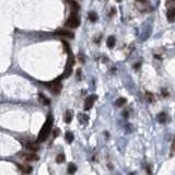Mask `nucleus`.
Here are the masks:
<instances>
[{"label": "nucleus", "instance_id": "21", "mask_svg": "<svg viewBox=\"0 0 175 175\" xmlns=\"http://www.w3.org/2000/svg\"><path fill=\"white\" fill-rule=\"evenodd\" d=\"M65 154H58L57 156V159H56V162L57 163H61V162H63L65 161Z\"/></svg>", "mask_w": 175, "mask_h": 175}, {"label": "nucleus", "instance_id": "6", "mask_svg": "<svg viewBox=\"0 0 175 175\" xmlns=\"http://www.w3.org/2000/svg\"><path fill=\"white\" fill-rule=\"evenodd\" d=\"M56 35H60V36H63V37L67 38H73V33L70 31H66V30H58V31L55 32Z\"/></svg>", "mask_w": 175, "mask_h": 175}, {"label": "nucleus", "instance_id": "17", "mask_svg": "<svg viewBox=\"0 0 175 175\" xmlns=\"http://www.w3.org/2000/svg\"><path fill=\"white\" fill-rule=\"evenodd\" d=\"M166 118H168V115L165 113H160L159 116H158V119L160 123H165L166 122Z\"/></svg>", "mask_w": 175, "mask_h": 175}, {"label": "nucleus", "instance_id": "11", "mask_svg": "<svg viewBox=\"0 0 175 175\" xmlns=\"http://www.w3.org/2000/svg\"><path fill=\"white\" fill-rule=\"evenodd\" d=\"M66 1L69 3V6L72 8L73 11H78L79 10V6H78V3L75 1H73V0H66Z\"/></svg>", "mask_w": 175, "mask_h": 175}, {"label": "nucleus", "instance_id": "8", "mask_svg": "<svg viewBox=\"0 0 175 175\" xmlns=\"http://www.w3.org/2000/svg\"><path fill=\"white\" fill-rule=\"evenodd\" d=\"M168 19L170 22H173L175 19V9L174 8H169V11H168Z\"/></svg>", "mask_w": 175, "mask_h": 175}, {"label": "nucleus", "instance_id": "7", "mask_svg": "<svg viewBox=\"0 0 175 175\" xmlns=\"http://www.w3.org/2000/svg\"><path fill=\"white\" fill-rule=\"evenodd\" d=\"M20 156H22L26 161H36L38 160V156L36 154H29V153H19Z\"/></svg>", "mask_w": 175, "mask_h": 175}, {"label": "nucleus", "instance_id": "15", "mask_svg": "<svg viewBox=\"0 0 175 175\" xmlns=\"http://www.w3.org/2000/svg\"><path fill=\"white\" fill-rule=\"evenodd\" d=\"M65 138H66V140H67L68 144H71L73 141V134L70 132V131H67L66 135H65Z\"/></svg>", "mask_w": 175, "mask_h": 175}, {"label": "nucleus", "instance_id": "5", "mask_svg": "<svg viewBox=\"0 0 175 175\" xmlns=\"http://www.w3.org/2000/svg\"><path fill=\"white\" fill-rule=\"evenodd\" d=\"M95 101H96V95H90V96H88V99L84 102V111L91 110Z\"/></svg>", "mask_w": 175, "mask_h": 175}, {"label": "nucleus", "instance_id": "24", "mask_svg": "<svg viewBox=\"0 0 175 175\" xmlns=\"http://www.w3.org/2000/svg\"><path fill=\"white\" fill-rule=\"evenodd\" d=\"M116 1H117V2H120V1H122V0H116Z\"/></svg>", "mask_w": 175, "mask_h": 175}, {"label": "nucleus", "instance_id": "3", "mask_svg": "<svg viewBox=\"0 0 175 175\" xmlns=\"http://www.w3.org/2000/svg\"><path fill=\"white\" fill-rule=\"evenodd\" d=\"M47 87H48V89H49L53 93L58 94L61 91V89H63V84H61V81H60V78H58L56 80L47 83Z\"/></svg>", "mask_w": 175, "mask_h": 175}, {"label": "nucleus", "instance_id": "2", "mask_svg": "<svg viewBox=\"0 0 175 175\" xmlns=\"http://www.w3.org/2000/svg\"><path fill=\"white\" fill-rule=\"evenodd\" d=\"M79 24H80V19L77 14V11H72L66 22V26H68L70 29H75L79 26Z\"/></svg>", "mask_w": 175, "mask_h": 175}, {"label": "nucleus", "instance_id": "13", "mask_svg": "<svg viewBox=\"0 0 175 175\" xmlns=\"http://www.w3.org/2000/svg\"><path fill=\"white\" fill-rule=\"evenodd\" d=\"M71 120H72V112L71 111H67L66 114H65V122L67 124H69Z\"/></svg>", "mask_w": 175, "mask_h": 175}, {"label": "nucleus", "instance_id": "20", "mask_svg": "<svg viewBox=\"0 0 175 175\" xmlns=\"http://www.w3.org/2000/svg\"><path fill=\"white\" fill-rule=\"evenodd\" d=\"M89 19H90V21H92V22H95L98 20V15L94 12H91L89 14Z\"/></svg>", "mask_w": 175, "mask_h": 175}, {"label": "nucleus", "instance_id": "16", "mask_svg": "<svg viewBox=\"0 0 175 175\" xmlns=\"http://www.w3.org/2000/svg\"><path fill=\"white\" fill-rule=\"evenodd\" d=\"M38 98H39V101L43 103V104H45V105H49V103H50V101L45 96V95H43V94L41 93L39 95H38Z\"/></svg>", "mask_w": 175, "mask_h": 175}, {"label": "nucleus", "instance_id": "1", "mask_svg": "<svg viewBox=\"0 0 175 175\" xmlns=\"http://www.w3.org/2000/svg\"><path fill=\"white\" fill-rule=\"evenodd\" d=\"M51 126H53V116L49 115V116L47 117V119H46L45 124L43 125V127H42L39 134H38V138H37L38 142L45 141V140L48 138V136H49V134H50V130H51Z\"/></svg>", "mask_w": 175, "mask_h": 175}, {"label": "nucleus", "instance_id": "22", "mask_svg": "<svg viewBox=\"0 0 175 175\" xmlns=\"http://www.w3.org/2000/svg\"><path fill=\"white\" fill-rule=\"evenodd\" d=\"M59 135V129H55L54 130V137H57Z\"/></svg>", "mask_w": 175, "mask_h": 175}, {"label": "nucleus", "instance_id": "18", "mask_svg": "<svg viewBox=\"0 0 175 175\" xmlns=\"http://www.w3.org/2000/svg\"><path fill=\"white\" fill-rule=\"evenodd\" d=\"M126 103V99L125 98H120V99H118V100L116 101V106H123L124 104Z\"/></svg>", "mask_w": 175, "mask_h": 175}, {"label": "nucleus", "instance_id": "23", "mask_svg": "<svg viewBox=\"0 0 175 175\" xmlns=\"http://www.w3.org/2000/svg\"><path fill=\"white\" fill-rule=\"evenodd\" d=\"M137 1H138V2H142V3H146L148 0H137Z\"/></svg>", "mask_w": 175, "mask_h": 175}, {"label": "nucleus", "instance_id": "4", "mask_svg": "<svg viewBox=\"0 0 175 175\" xmlns=\"http://www.w3.org/2000/svg\"><path fill=\"white\" fill-rule=\"evenodd\" d=\"M67 53L69 54V59H68V63H67V66H66L65 73H63V75H65V77H68V75H70L71 71H72L73 63H75V58H73V56H72V54H71V53H69V51H67Z\"/></svg>", "mask_w": 175, "mask_h": 175}, {"label": "nucleus", "instance_id": "9", "mask_svg": "<svg viewBox=\"0 0 175 175\" xmlns=\"http://www.w3.org/2000/svg\"><path fill=\"white\" fill-rule=\"evenodd\" d=\"M18 166H19V169L21 170L23 173H25V174H29V173H31V172H32V168L30 166V165H23V164H19Z\"/></svg>", "mask_w": 175, "mask_h": 175}, {"label": "nucleus", "instance_id": "19", "mask_svg": "<svg viewBox=\"0 0 175 175\" xmlns=\"http://www.w3.org/2000/svg\"><path fill=\"white\" fill-rule=\"evenodd\" d=\"M79 118H80V120H81L82 124H87L88 120H89L88 116H85L84 114H80V115H79Z\"/></svg>", "mask_w": 175, "mask_h": 175}, {"label": "nucleus", "instance_id": "12", "mask_svg": "<svg viewBox=\"0 0 175 175\" xmlns=\"http://www.w3.org/2000/svg\"><path fill=\"white\" fill-rule=\"evenodd\" d=\"M77 172V166L75 163H69L68 165V173L69 174H75Z\"/></svg>", "mask_w": 175, "mask_h": 175}, {"label": "nucleus", "instance_id": "10", "mask_svg": "<svg viewBox=\"0 0 175 175\" xmlns=\"http://www.w3.org/2000/svg\"><path fill=\"white\" fill-rule=\"evenodd\" d=\"M25 149H26V150H30V151H37L39 148H38L37 144H25Z\"/></svg>", "mask_w": 175, "mask_h": 175}, {"label": "nucleus", "instance_id": "14", "mask_svg": "<svg viewBox=\"0 0 175 175\" xmlns=\"http://www.w3.org/2000/svg\"><path fill=\"white\" fill-rule=\"evenodd\" d=\"M107 47L108 48H113L114 46H115V38H114V36H110V37L107 38Z\"/></svg>", "mask_w": 175, "mask_h": 175}]
</instances>
